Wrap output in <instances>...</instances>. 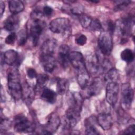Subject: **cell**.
Instances as JSON below:
<instances>
[{
  "instance_id": "cell-3",
  "label": "cell",
  "mask_w": 135,
  "mask_h": 135,
  "mask_svg": "<svg viewBox=\"0 0 135 135\" xmlns=\"http://www.w3.org/2000/svg\"><path fill=\"white\" fill-rule=\"evenodd\" d=\"M98 46L101 53L104 55H109L113 48L112 34L108 31H103L98 38Z\"/></svg>"
},
{
  "instance_id": "cell-25",
  "label": "cell",
  "mask_w": 135,
  "mask_h": 135,
  "mask_svg": "<svg viewBox=\"0 0 135 135\" xmlns=\"http://www.w3.org/2000/svg\"><path fill=\"white\" fill-rule=\"evenodd\" d=\"M49 80V76L46 74H39L36 77V83L35 89L36 90L43 89Z\"/></svg>"
},
{
  "instance_id": "cell-32",
  "label": "cell",
  "mask_w": 135,
  "mask_h": 135,
  "mask_svg": "<svg viewBox=\"0 0 135 135\" xmlns=\"http://www.w3.org/2000/svg\"><path fill=\"white\" fill-rule=\"evenodd\" d=\"M102 28V25L98 19H92L89 29L92 31H100Z\"/></svg>"
},
{
  "instance_id": "cell-20",
  "label": "cell",
  "mask_w": 135,
  "mask_h": 135,
  "mask_svg": "<svg viewBox=\"0 0 135 135\" xmlns=\"http://www.w3.org/2000/svg\"><path fill=\"white\" fill-rule=\"evenodd\" d=\"M41 97L45 101L52 104L56 101V93L53 90L45 87L42 90Z\"/></svg>"
},
{
  "instance_id": "cell-36",
  "label": "cell",
  "mask_w": 135,
  "mask_h": 135,
  "mask_svg": "<svg viewBox=\"0 0 135 135\" xmlns=\"http://www.w3.org/2000/svg\"><path fill=\"white\" fill-rule=\"evenodd\" d=\"M27 75L30 79L36 78L37 74L35 69L33 68H28L27 70Z\"/></svg>"
},
{
  "instance_id": "cell-6",
  "label": "cell",
  "mask_w": 135,
  "mask_h": 135,
  "mask_svg": "<svg viewBox=\"0 0 135 135\" xmlns=\"http://www.w3.org/2000/svg\"><path fill=\"white\" fill-rule=\"evenodd\" d=\"M121 103L124 109H129L131 106L133 99V90L129 83H124L121 85Z\"/></svg>"
},
{
  "instance_id": "cell-19",
  "label": "cell",
  "mask_w": 135,
  "mask_h": 135,
  "mask_svg": "<svg viewBox=\"0 0 135 135\" xmlns=\"http://www.w3.org/2000/svg\"><path fill=\"white\" fill-rule=\"evenodd\" d=\"M18 59V55L17 52L14 50H9L4 53L2 60H3L4 63L12 66L17 63Z\"/></svg>"
},
{
  "instance_id": "cell-26",
  "label": "cell",
  "mask_w": 135,
  "mask_h": 135,
  "mask_svg": "<svg viewBox=\"0 0 135 135\" xmlns=\"http://www.w3.org/2000/svg\"><path fill=\"white\" fill-rule=\"evenodd\" d=\"M121 58L122 60L126 62H132L134 60L133 52L130 49H125L121 53Z\"/></svg>"
},
{
  "instance_id": "cell-37",
  "label": "cell",
  "mask_w": 135,
  "mask_h": 135,
  "mask_svg": "<svg viewBox=\"0 0 135 135\" xmlns=\"http://www.w3.org/2000/svg\"><path fill=\"white\" fill-rule=\"evenodd\" d=\"M53 12V9L48 6H45L43 8L42 13L46 16H50L52 14Z\"/></svg>"
},
{
  "instance_id": "cell-8",
  "label": "cell",
  "mask_w": 135,
  "mask_h": 135,
  "mask_svg": "<svg viewBox=\"0 0 135 135\" xmlns=\"http://www.w3.org/2000/svg\"><path fill=\"white\" fill-rule=\"evenodd\" d=\"M64 118L65 128L68 129H72L80 119V111L70 107L66 111Z\"/></svg>"
},
{
  "instance_id": "cell-2",
  "label": "cell",
  "mask_w": 135,
  "mask_h": 135,
  "mask_svg": "<svg viewBox=\"0 0 135 135\" xmlns=\"http://www.w3.org/2000/svg\"><path fill=\"white\" fill-rule=\"evenodd\" d=\"M49 28L52 32L61 34L65 37H68L72 32L70 20L64 17L57 18L52 20L50 23Z\"/></svg>"
},
{
  "instance_id": "cell-7",
  "label": "cell",
  "mask_w": 135,
  "mask_h": 135,
  "mask_svg": "<svg viewBox=\"0 0 135 135\" xmlns=\"http://www.w3.org/2000/svg\"><path fill=\"white\" fill-rule=\"evenodd\" d=\"M119 92V84L115 81L109 82L106 87V100L111 106L117 102Z\"/></svg>"
},
{
  "instance_id": "cell-13",
  "label": "cell",
  "mask_w": 135,
  "mask_h": 135,
  "mask_svg": "<svg viewBox=\"0 0 135 135\" xmlns=\"http://www.w3.org/2000/svg\"><path fill=\"white\" fill-rule=\"evenodd\" d=\"M40 61L45 72L51 73L53 71L56 66L53 55H40Z\"/></svg>"
},
{
  "instance_id": "cell-28",
  "label": "cell",
  "mask_w": 135,
  "mask_h": 135,
  "mask_svg": "<svg viewBox=\"0 0 135 135\" xmlns=\"http://www.w3.org/2000/svg\"><path fill=\"white\" fill-rule=\"evenodd\" d=\"M79 17L82 26L85 28H89L93 18L83 14L80 15Z\"/></svg>"
},
{
  "instance_id": "cell-17",
  "label": "cell",
  "mask_w": 135,
  "mask_h": 135,
  "mask_svg": "<svg viewBox=\"0 0 135 135\" xmlns=\"http://www.w3.org/2000/svg\"><path fill=\"white\" fill-rule=\"evenodd\" d=\"M89 80V72L86 67L77 70V81L82 89H85L87 87Z\"/></svg>"
},
{
  "instance_id": "cell-16",
  "label": "cell",
  "mask_w": 135,
  "mask_h": 135,
  "mask_svg": "<svg viewBox=\"0 0 135 135\" xmlns=\"http://www.w3.org/2000/svg\"><path fill=\"white\" fill-rule=\"evenodd\" d=\"M102 82L99 78H96L92 80L89 85L87 90V94L89 97L95 96L99 94L102 88Z\"/></svg>"
},
{
  "instance_id": "cell-9",
  "label": "cell",
  "mask_w": 135,
  "mask_h": 135,
  "mask_svg": "<svg viewBox=\"0 0 135 135\" xmlns=\"http://www.w3.org/2000/svg\"><path fill=\"white\" fill-rule=\"evenodd\" d=\"M134 22V16L131 14H128L121 18L119 25V30L122 36L126 37L130 34Z\"/></svg>"
},
{
  "instance_id": "cell-18",
  "label": "cell",
  "mask_w": 135,
  "mask_h": 135,
  "mask_svg": "<svg viewBox=\"0 0 135 135\" xmlns=\"http://www.w3.org/2000/svg\"><path fill=\"white\" fill-rule=\"evenodd\" d=\"M19 24V18L15 15H12L8 16L5 21L4 28L7 31H13L18 27Z\"/></svg>"
},
{
  "instance_id": "cell-23",
  "label": "cell",
  "mask_w": 135,
  "mask_h": 135,
  "mask_svg": "<svg viewBox=\"0 0 135 135\" xmlns=\"http://www.w3.org/2000/svg\"><path fill=\"white\" fill-rule=\"evenodd\" d=\"M76 1H64V3H66V4L69 5V11L72 14L80 16L82 14H83V7L79 4H74Z\"/></svg>"
},
{
  "instance_id": "cell-15",
  "label": "cell",
  "mask_w": 135,
  "mask_h": 135,
  "mask_svg": "<svg viewBox=\"0 0 135 135\" xmlns=\"http://www.w3.org/2000/svg\"><path fill=\"white\" fill-rule=\"evenodd\" d=\"M57 45V42L54 38H50L45 41L40 49V55H53Z\"/></svg>"
},
{
  "instance_id": "cell-27",
  "label": "cell",
  "mask_w": 135,
  "mask_h": 135,
  "mask_svg": "<svg viewBox=\"0 0 135 135\" xmlns=\"http://www.w3.org/2000/svg\"><path fill=\"white\" fill-rule=\"evenodd\" d=\"M118 75L119 74L117 70L115 68H112L110 69L105 74L104 76V80L105 81L109 82H116L115 80L118 78Z\"/></svg>"
},
{
  "instance_id": "cell-5",
  "label": "cell",
  "mask_w": 135,
  "mask_h": 135,
  "mask_svg": "<svg viewBox=\"0 0 135 135\" xmlns=\"http://www.w3.org/2000/svg\"><path fill=\"white\" fill-rule=\"evenodd\" d=\"M30 28V36L32 40L33 45L35 46L37 44L40 37L45 27V23L40 18H33Z\"/></svg>"
},
{
  "instance_id": "cell-33",
  "label": "cell",
  "mask_w": 135,
  "mask_h": 135,
  "mask_svg": "<svg viewBox=\"0 0 135 135\" xmlns=\"http://www.w3.org/2000/svg\"><path fill=\"white\" fill-rule=\"evenodd\" d=\"M17 38V35L14 32L11 33L8 35L7 36L5 40V43L9 45L13 44Z\"/></svg>"
},
{
  "instance_id": "cell-38",
  "label": "cell",
  "mask_w": 135,
  "mask_h": 135,
  "mask_svg": "<svg viewBox=\"0 0 135 135\" xmlns=\"http://www.w3.org/2000/svg\"><path fill=\"white\" fill-rule=\"evenodd\" d=\"M124 134H133L135 133V126L134 124L129 126L123 132Z\"/></svg>"
},
{
  "instance_id": "cell-4",
  "label": "cell",
  "mask_w": 135,
  "mask_h": 135,
  "mask_svg": "<svg viewBox=\"0 0 135 135\" xmlns=\"http://www.w3.org/2000/svg\"><path fill=\"white\" fill-rule=\"evenodd\" d=\"M14 129L19 133H28L34 131V125L23 115H18L15 118Z\"/></svg>"
},
{
  "instance_id": "cell-11",
  "label": "cell",
  "mask_w": 135,
  "mask_h": 135,
  "mask_svg": "<svg viewBox=\"0 0 135 135\" xmlns=\"http://www.w3.org/2000/svg\"><path fill=\"white\" fill-rule=\"evenodd\" d=\"M70 53V49L68 45L63 44L60 46L58 52L57 60L63 68L65 69L69 66Z\"/></svg>"
},
{
  "instance_id": "cell-21",
  "label": "cell",
  "mask_w": 135,
  "mask_h": 135,
  "mask_svg": "<svg viewBox=\"0 0 135 135\" xmlns=\"http://www.w3.org/2000/svg\"><path fill=\"white\" fill-rule=\"evenodd\" d=\"M70 100L71 103V107L81 112L83 103V98L81 94L78 92L71 93Z\"/></svg>"
},
{
  "instance_id": "cell-10",
  "label": "cell",
  "mask_w": 135,
  "mask_h": 135,
  "mask_svg": "<svg viewBox=\"0 0 135 135\" xmlns=\"http://www.w3.org/2000/svg\"><path fill=\"white\" fill-rule=\"evenodd\" d=\"M60 124V119L59 115L55 113L50 114L48 117L43 134H53L57 130Z\"/></svg>"
},
{
  "instance_id": "cell-31",
  "label": "cell",
  "mask_w": 135,
  "mask_h": 135,
  "mask_svg": "<svg viewBox=\"0 0 135 135\" xmlns=\"http://www.w3.org/2000/svg\"><path fill=\"white\" fill-rule=\"evenodd\" d=\"M85 133L86 134H99V132L89 121L85 122Z\"/></svg>"
},
{
  "instance_id": "cell-1",
  "label": "cell",
  "mask_w": 135,
  "mask_h": 135,
  "mask_svg": "<svg viewBox=\"0 0 135 135\" xmlns=\"http://www.w3.org/2000/svg\"><path fill=\"white\" fill-rule=\"evenodd\" d=\"M7 88L9 94L15 100H18L23 97V89L17 69H13L8 72Z\"/></svg>"
},
{
  "instance_id": "cell-39",
  "label": "cell",
  "mask_w": 135,
  "mask_h": 135,
  "mask_svg": "<svg viewBox=\"0 0 135 135\" xmlns=\"http://www.w3.org/2000/svg\"><path fill=\"white\" fill-rule=\"evenodd\" d=\"M5 4L3 1L0 2V8H1V16H2L5 11Z\"/></svg>"
},
{
  "instance_id": "cell-35",
  "label": "cell",
  "mask_w": 135,
  "mask_h": 135,
  "mask_svg": "<svg viewBox=\"0 0 135 135\" xmlns=\"http://www.w3.org/2000/svg\"><path fill=\"white\" fill-rule=\"evenodd\" d=\"M116 28V24L113 21L109 20L108 23V31L111 33V34H113V32Z\"/></svg>"
},
{
  "instance_id": "cell-24",
  "label": "cell",
  "mask_w": 135,
  "mask_h": 135,
  "mask_svg": "<svg viewBox=\"0 0 135 135\" xmlns=\"http://www.w3.org/2000/svg\"><path fill=\"white\" fill-rule=\"evenodd\" d=\"M69 88V82L65 79H58L56 82V91L58 94L63 95L65 94Z\"/></svg>"
},
{
  "instance_id": "cell-29",
  "label": "cell",
  "mask_w": 135,
  "mask_h": 135,
  "mask_svg": "<svg viewBox=\"0 0 135 135\" xmlns=\"http://www.w3.org/2000/svg\"><path fill=\"white\" fill-rule=\"evenodd\" d=\"M115 4L114 10L115 11H120L124 9L131 3L130 1H116L114 2Z\"/></svg>"
},
{
  "instance_id": "cell-34",
  "label": "cell",
  "mask_w": 135,
  "mask_h": 135,
  "mask_svg": "<svg viewBox=\"0 0 135 135\" xmlns=\"http://www.w3.org/2000/svg\"><path fill=\"white\" fill-rule=\"evenodd\" d=\"M87 41V37L85 35L83 34H80L78 37H76L75 39V43L80 46L84 45L86 43Z\"/></svg>"
},
{
  "instance_id": "cell-14",
  "label": "cell",
  "mask_w": 135,
  "mask_h": 135,
  "mask_svg": "<svg viewBox=\"0 0 135 135\" xmlns=\"http://www.w3.org/2000/svg\"><path fill=\"white\" fill-rule=\"evenodd\" d=\"M99 125L104 130H109L113 124V119L109 113H100L97 118Z\"/></svg>"
},
{
  "instance_id": "cell-12",
  "label": "cell",
  "mask_w": 135,
  "mask_h": 135,
  "mask_svg": "<svg viewBox=\"0 0 135 135\" xmlns=\"http://www.w3.org/2000/svg\"><path fill=\"white\" fill-rule=\"evenodd\" d=\"M70 62L73 68L78 70L85 68V59L82 54L78 51H73L69 55Z\"/></svg>"
},
{
  "instance_id": "cell-22",
  "label": "cell",
  "mask_w": 135,
  "mask_h": 135,
  "mask_svg": "<svg viewBox=\"0 0 135 135\" xmlns=\"http://www.w3.org/2000/svg\"><path fill=\"white\" fill-rule=\"evenodd\" d=\"M9 9L13 14V15H16L21 12L24 9V4L22 1L18 0H12L9 1L8 2Z\"/></svg>"
},
{
  "instance_id": "cell-30",
  "label": "cell",
  "mask_w": 135,
  "mask_h": 135,
  "mask_svg": "<svg viewBox=\"0 0 135 135\" xmlns=\"http://www.w3.org/2000/svg\"><path fill=\"white\" fill-rule=\"evenodd\" d=\"M18 44L20 46L24 45L26 42L27 38V33L26 30L24 29L21 30L18 33V35L17 36Z\"/></svg>"
}]
</instances>
